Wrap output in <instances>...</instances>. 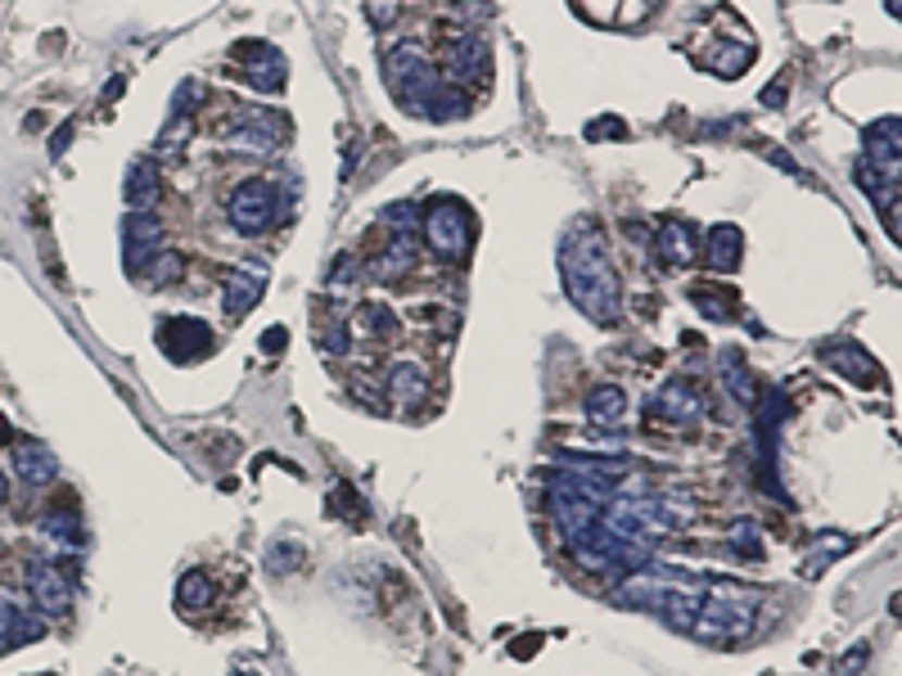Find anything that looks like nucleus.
Masks as SVG:
<instances>
[{"label":"nucleus","instance_id":"nucleus-14","mask_svg":"<svg viewBox=\"0 0 902 676\" xmlns=\"http://www.w3.org/2000/svg\"><path fill=\"white\" fill-rule=\"evenodd\" d=\"M822 356H826V365H835L839 375L853 379V384H862V388H880V379H885L880 361L870 356L866 348H857V343H826Z\"/></svg>","mask_w":902,"mask_h":676},{"label":"nucleus","instance_id":"nucleus-13","mask_svg":"<svg viewBox=\"0 0 902 676\" xmlns=\"http://www.w3.org/2000/svg\"><path fill=\"white\" fill-rule=\"evenodd\" d=\"M862 163L876 167L885 180H898V149H902V132H898V117H885L876 127H866V140H862Z\"/></svg>","mask_w":902,"mask_h":676},{"label":"nucleus","instance_id":"nucleus-5","mask_svg":"<svg viewBox=\"0 0 902 676\" xmlns=\"http://www.w3.org/2000/svg\"><path fill=\"white\" fill-rule=\"evenodd\" d=\"M226 145L239 153H271L289 140V117L271 109H235L222 127Z\"/></svg>","mask_w":902,"mask_h":676},{"label":"nucleus","instance_id":"nucleus-28","mask_svg":"<svg viewBox=\"0 0 902 676\" xmlns=\"http://www.w3.org/2000/svg\"><path fill=\"white\" fill-rule=\"evenodd\" d=\"M266 568H276V573H289V568H298V546H293V541H280V546H271V555H266Z\"/></svg>","mask_w":902,"mask_h":676},{"label":"nucleus","instance_id":"nucleus-25","mask_svg":"<svg viewBox=\"0 0 902 676\" xmlns=\"http://www.w3.org/2000/svg\"><path fill=\"white\" fill-rule=\"evenodd\" d=\"M361 280H366V271H361L352 258H335V266H329V293H348V298H356Z\"/></svg>","mask_w":902,"mask_h":676},{"label":"nucleus","instance_id":"nucleus-19","mask_svg":"<svg viewBox=\"0 0 902 676\" xmlns=\"http://www.w3.org/2000/svg\"><path fill=\"white\" fill-rule=\"evenodd\" d=\"M384 397L393 402L398 411H415L419 402H425V379H419V371L406 361V365H393L384 379Z\"/></svg>","mask_w":902,"mask_h":676},{"label":"nucleus","instance_id":"nucleus-31","mask_svg":"<svg viewBox=\"0 0 902 676\" xmlns=\"http://www.w3.org/2000/svg\"><path fill=\"white\" fill-rule=\"evenodd\" d=\"M371 18L379 23V27H388L398 18V0H371Z\"/></svg>","mask_w":902,"mask_h":676},{"label":"nucleus","instance_id":"nucleus-18","mask_svg":"<svg viewBox=\"0 0 902 676\" xmlns=\"http://www.w3.org/2000/svg\"><path fill=\"white\" fill-rule=\"evenodd\" d=\"M700 253L709 258V266L717 275H731V271H740V258H744V235L736 226H713Z\"/></svg>","mask_w":902,"mask_h":676},{"label":"nucleus","instance_id":"nucleus-34","mask_svg":"<svg viewBox=\"0 0 902 676\" xmlns=\"http://www.w3.org/2000/svg\"><path fill=\"white\" fill-rule=\"evenodd\" d=\"M822 546H826V550H835V546H844V537H835V533H830V537H822ZM826 560H835V555H822V564H826ZM822 564L812 568V573H822Z\"/></svg>","mask_w":902,"mask_h":676},{"label":"nucleus","instance_id":"nucleus-4","mask_svg":"<svg viewBox=\"0 0 902 676\" xmlns=\"http://www.w3.org/2000/svg\"><path fill=\"white\" fill-rule=\"evenodd\" d=\"M425 243H429V253L438 258H465L469 253V243H474V217H469V208L461 199H438L429 212H425Z\"/></svg>","mask_w":902,"mask_h":676},{"label":"nucleus","instance_id":"nucleus-29","mask_svg":"<svg viewBox=\"0 0 902 676\" xmlns=\"http://www.w3.org/2000/svg\"><path fill=\"white\" fill-rule=\"evenodd\" d=\"M587 136H591V140H596V136H600V140H605V136H610V140H623V136H627V127H623L618 117H600L596 127H587Z\"/></svg>","mask_w":902,"mask_h":676},{"label":"nucleus","instance_id":"nucleus-36","mask_svg":"<svg viewBox=\"0 0 902 676\" xmlns=\"http://www.w3.org/2000/svg\"><path fill=\"white\" fill-rule=\"evenodd\" d=\"M10 505V483H5V474H0V510Z\"/></svg>","mask_w":902,"mask_h":676},{"label":"nucleus","instance_id":"nucleus-21","mask_svg":"<svg viewBox=\"0 0 902 676\" xmlns=\"http://www.w3.org/2000/svg\"><path fill=\"white\" fill-rule=\"evenodd\" d=\"M690 298H696V306L709 316V321H717V325H727V321H736L740 316V298L731 293V289H717V285H696L690 289Z\"/></svg>","mask_w":902,"mask_h":676},{"label":"nucleus","instance_id":"nucleus-20","mask_svg":"<svg viewBox=\"0 0 902 676\" xmlns=\"http://www.w3.org/2000/svg\"><path fill=\"white\" fill-rule=\"evenodd\" d=\"M700 64L713 68L717 77H740L749 64H754V50L740 46V41H717V46H709V50L700 54Z\"/></svg>","mask_w":902,"mask_h":676},{"label":"nucleus","instance_id":"nucleus-17","mask_svg":"<svg viewBox=\"0 0 902 676\" xmlns=\"http://www.w3.org/2000/svg\"><path fill=\"white\" fill-rule=\"evenodd\" d=\"M127 208L131 212H154V203L163 199V176H159V163L154 159H136L127 167Z\"/></svg>","mask_w":902,"mask_h":676},{"label":"nucleus","instance_id":"nucleus-30","mask_svg":"<svg viewBox=\"0 0 902 676\" xmlns=\"http://www.w3.org/2000/svg\"><path fill=\"white\" fill-rule=\"evenodd\" d=\"M537 650H541V636H537V631H533V636H515V640H510V659H533Z\"/></svg>","mask_w":902,"mask_h":676},{"label":"nucleus","instance_id":"nucleus-24","mask_svg":"<svg viewBox=\"0 0 902 676\" xmlns=\"http://www.w3.org/2000/svg\"><path fill=\"white\" fill-rule=\"evenodd\" d=\"M659 406H668L677 420H696V415H700V397H696V388H690V384L677 379V384H668L664 392H659ZM668 411H664V415H668Z\"/></svg>","mask_w":902,"mask_h":676},{"label":"nucleus","instance_id":"nucleus-10","mask_svg":"<svg viewBox=\"0 0 902 676\" xmlns=\"http://www.w3.org/2000/svg\"><path fill=\"white\" fill-rule=\"evenodd\" d=\"M27 591H33V600H37V609L46 613V618H64V613L73 609L68 577L59 573L50 560H33V564H27Z\"/></svg>","mask_w":902,"mask_h":676},{"label":"nucleus","instance_id":"nucleus-8","mask_svg":"<svg viewBox=\"0 0 902 676\" xmlns=\"http://www.w3.org/2000/svg\"><path fill=\"white\" fill-rule=\"evenodd\" d=\"M159 343L172 361L186 365V361H199V356L213 352V329H208L203 321H195V316H167L159 325Z\"/></svg>","mask_w":902,"mask_h":676},{"label":"nucleus","instance_id":"nucleus-16","mask_svg":"<svg viewBox=\"0 0 902 676\" xmlns=\"http://www.w3.org/2000/svg\"><path fill=\"white\" fill-rule=\"evenodd\" d=\"M10 451H14V474H18V483H27V487H50L59 478V460H54L50 447H41V442H14Z\"/></svg>","mask_w":902,"mask_h":676},{"label":"nucleus","instance_id":"nucleus-35","mask_svg":"<svg viewBox=\"0 0 902 676\" xmlns=\"http://www.w3.org/2000/svg\"><path fill=\"white\" fill-rule=\"evenodd\" d=\"M0 447H14V428H10L5 415H0Z\"/></svg>","mask_w":902,"mask_h":676},{"label":"nucleus","instance_id":"nucleus-6","mask_svg":"<svg viewBox=\"0 0 902 676\" xmlns=\"http://www.w3.org/2000/svg\"><path fill=\"white\" fill-rule=\"evenodd\" d=\"M276 199H280V190L271 186L266 176H253V180H245V186H235L230 190V203H226V217H230V226L239 230V235H262V230H271V222H276Z\"/></svg>","mask_w":902,"mask_h":676},{"label":"nucleus","instance_id":"nucleus-26","mask_svg":"<svg viewBox=\"0 0 902 676\" xmlns=\"http://www.w3.org/2000/svg\"><path fill=\"white\" fill-rule=\"evenodd\" d=\"M722 379H727V388H731V397L740 406H759V384H754V375H749L744 365H736L727 356V375H722Z\"/></svg>","mask_w":902,"mask_h":676},{"label":"nucleus","instance_id":"nucleus-27","mask_svg":"<svg viewBox=\"0 0 902 676\" xmlns=\"http://www.w3.org/2000/svg\"><path fill=\"white\" fill-rule=\"evenodd\" d=\"M145 266H149V285H176L180 275H186V262H180V253H154Z\"/></svg>","mask_w":902,"mask_h":676},{"label":"nucleus","instance_id":"nucleus-1","mask_svg":"<svg viewBox=\"0 0 902 676\" xmlns=\"http://www.w3.org/2000/svg\"><path fill=\"white\" fill-rule=\"evenodd\" d=\"M560 275L568 298L578 302V312L596 325H618L623 316V280L614 271L610 243L600 235V226L578 222L568 226L564 243H560Z\"/></svg>","mask_w":902,"mask_h":676},{"label":"nucleus","instance_id":"nucleus-23","mask_svg":"<svg viewBox=\"0 0 902 676\" xmlns=\"http://www.w3.org/2000/svg\"><path fill=\"white\" fill-rule=\"evenodd\" d=\"M587 415H591L596 424H618V420L627 415V392L614 388V384L591 388V397H587Z\"/></svg>","mask_w":902,"mask_h":676},{"label":"nucleus","instance_id":"nucleus-2","mask_svg":"<svg viewBox=\"0 0 902 676\" xmlns=\"http://www.w3.org/2000/svg\"><path fill=\"white\" fill-rule=\"evenodd\" d=\"M384 77L393 86V96L406 113L419 117H461L465 113V96L451 82H442V73L434 68V59L419 46H393L384 54Z\"/></svg>","mask_w":902,"mask_h":676},{"label":"nucleus","instance_id":"nucleus-9","mask_svg":"<svg viewBox=\"0 0 902 676\" xmlns=\"http://www.w3.org/2000/svg\"><path fill=\"white\" fill-rule=\"evenodd\" d=\"M235 59H239V68H245L249 86L262 90V96H271V90H285V54L276 46H266V41H245V46H235Z\"/></svg>","mask_w":902,"mask_h":676},{"label":"nucleus","instance_id":"nucleus-3","mask_svg":"<svg viewBox=\"0 0 902 676\" xmlns=\"http://www.w3.org/2000/svg\"><path fill=\"white\" fill-rule=\"evenodd\" d=\"M754 600L759 596H740L736 587H717L709 600H700V613L690 627L709 640H736L754 627Z\"/></svg>","mask_w":902,"mask_h":676},{"label":"nucleus","instance_id":"nucleus-12","mask_svg":"<svg viewBox=\"0 0 902 676\" xmlns=\"http://www.w3.org/2000/svg\"><path fill=\"white\" fill-rule=\"evenodd\" d=\"M163 243V226L154 222V212H131L127 226H123V258H127V271L131 275H145V262L159 253Z\"/></svg>","mask_w":902,"mask_h":676},{"label":"nucleus","instance_id":"nucleus-15","mask_svg":"<svg viewBox=\"0 0 902 676\" xmlns=\"http://www.w3.org/2000/svg\"><path fill=\"white\" fill-rule=\"evenodd\" d=\"M262 289H266V271L258 266V262H249V266H235L230 275H226V316L230 321H245L253 306H258V298H262Z\"/></svg>","mask_w":902,"mask_h":676},{"label":"nucleus","instance_id":"nucleus-33","mask_svg":"<svg viewBox=\"0 0 902 676\" xmlns=\"http://www.w3.org/2000/svg\"><path fill=\"white\" fill-rule=\"evenodd\" d=\"M780 100H786V77L772 82V90H763V104H780Z\"/></svg>","mask_w":902,"mask_h":676},{"label":"nucleus","instance_id":"nucleus-22","mask_svg":"<svg viewBox=\"0 0 902 676\" xmlns=\"http://www.w3.org/2000/svg\"><path fill=\"white\" fill-rule=\"evenodd\" d=\"M208 604H213V577H208V573H186V577H180L176 609L186 613V618H195V613H203Z\"/></svg>","mask_w":902,"mask_h":676},{"label":"nucleus","instance_id":"nucleus-11","mask_svg":"<svg viewBox=\"0 0 902 676\" xmlns=\"http://www.w3.org/2000/svg\"><path fill=\"white\" fill-rule=\"evenodd\" d=\"M700 249H704L700 230L686 226V222H664L654 230V258L664 262L668 271H690L700 262Z\"/></svg>","mask_w":902,"mask_h":676},{"label":"nucleus","instance_id":"nucleus-32","mask_svg":"<svg viewBox=\"0 0 902 676\" xmlns=\"http://www.w3.org/2000/svg\"><path fill=\"white\" fill-rule=\"evenodd\" d=\"M285 338H289V329H285V325L266 329V334H262V352H285Z\"/></svg>","mask_w":902,"mask_h":676},{"label":"nucleus","instance_id":"nucleus-7","mask_svg":"<svg viewBox=\"0 0 902 676\" xmlns=\"http://www.w3.org/2000/svg\"><path fill=\"white\" fill-rule=\"evenodd\" d=\"M488 77V41L478 33H456L447 41V59H442V82L456 86H478Z\"/></svg>","mask_w":902,"mask_h":676}]
</instances>
